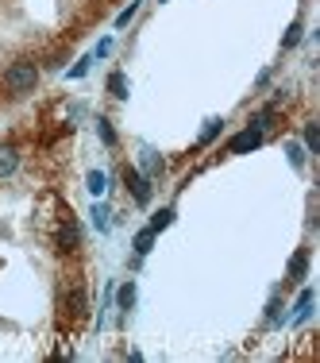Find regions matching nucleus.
Here are the masks:
<instances>
[{
    "instance_id": "obj_1",
    "label": "nucleus",
    "mask_w": 320,
    "mask_h": 363,
    "mask_svg": "<svg viewBox=\"0 0 320 363\" xmlns=\"http://www.w3.org/2000/svg\"><path fill=\"white\" fill-rule=\"evenodd\" d=\"M35 85H39V66L35 62H12L4 70V89L12 97H28V93H35Z\"/></svg>"
},
{
    "instance_id": "obj_2",
    "label": "nucleus",
    "mask_w": 320,
    "mask_h": 363,
    "mask_svg": "<svg viewBox=\"0 0 320 363\" xmlns=\"http://www.w3.org/2000/svg\"><path fill=\"white\" fill-rule=\"evenodd\" d=\"M78 247H81V228H78L74 216H66L58 225V232H54V251H58V256H74Z\"/></svg>"
},
{
    "instance_id": "obj_3",
    "label": "nucleus",
    "mask_w": 320,
    "mask_h": 363,
    "mask_svg": "<svg viewBox=\"0 0 320 363\" xmlns=\"http://www.w3.org/2000/svg\"><path fill=\"white\" fill-rule=\"evenodd\" d=\"M124 186L136 197V205H151V178L147 174H139L136 167H124Z\"/></svg>"
},
{
    "instance_id": "obj_4",
    "label": "nucleus",
    "mask_w": 320,
    "mask_h": 363,
    "mask_svg": "<svg viewBox=\"0 0 320 363\" xmlns=\"http://www.w3.org/2000/svg\"><path fill=\"white\" fill-rule=\"evenodd\" d=\"M62 309H66L74 321H85V313H89V294H85V286H74V290H66V298H62Z\"/></svg>"
},
{
    "instance_id": "obj_5",
    "label": "nucleus",
    "mask_w": 320,
    "mask_h": 363,
    "mask_svg": "<svg viewBox=\"0 0 320 363\" xmlns=\"http://www.w3.org/2000/svg\"><path fill=\"white\" fill-rule=\"evenodd\" d=\"M262 132L259 128H247V132H239V136L228 143V155H247V151H255V147H262Z\"/></svg>"
},
{
    "instance_id": "obj_6",
    "label": "nucleus",
    "mask_w": 320,
    "mask_h": 363,
    "mask_svg": "<svg viewBox=\"0 0 320 363\" xmlns=\"http://www.w3.org/2000/svg\"><path fill=\"white\" fill-rule=\"evenodd\" d=\"M20 170V147L16 143H0V178H12Z\"/></svg>"
},
{
    "instance_id": "obj_7",
    "label": "nucleus",
    "mask_w": 320,
    "mask_h": 363,
    "mask_svg": "<svg viewBox=\"0 0 320 363\" xmlns=\"http://www.w3.org/2000/svg\"><path fill=\"white\" fill-rule=\"evenodd\" d=\"M139 167H143V170H139V174H147V178H158V174H162V170H166V163H162V158H158V151L143 147V151H139Z\"/></svg>"
},
{
    "instance_id": "obj_8",
    "label": "nucleus",
    "mask_w": 320,
    "mask_h": 363,
    "mask_svg": "<svg viewBox=\"0 0 320 363\" xmlns=\"http://www.w3.org/2000/svg\"><path fill=\"white\" fill-rule=\"evenodd\" d=\"M312 313V290H301L297 294V305H293V324H305Z\"/></svg>"
},
{
    "instance_id": "obj_9",
    "label": "nucleus",
    "mask_w": 320,
    "mask_h": 363,
    "mask_svg": "<svg viewBox=\"0 0 320 363\" xmlns=\"http://www.w3.org/2000/svg\"><path fill=\"white\" fill-rule=\"evenodd\" d=\"M85 189L93 197H105L108 194V174H105V170H89V174H85Z\"/></svg>"
},
{
    "instance_id": "obj_10",
    "label": "nucleus",
    "mask_w": 320,
    "mask_h": 363,
    "mask_svg": "<svg viewBox=\"0 0 320 363\" xmlns=\"http://www.w3.org/2000/svg\"><path fill=\"white\" fill-rule=\"evenodd\" d=\"M274 120H278V108H262V112H255V116H251V128H259L262 132V136H266V132H270L274 128Z\"/></svg>"
},
{
    "instance_id": "obj_11",
    "label": "nucleus",
    "mask_w": 320,
    "mask_h": 363,
    "mask_svg": "<svg viewBox=\"0 0 320 363\" xmlns=\"http://www.w3.org/2000/svg\"><path fill=\"white\" fill-rule=\"evenodd\" d=\"M93 225H97V232H108V228H112V209L108 205H93Z\"/></svg>"
},
{
    "instance_id": "obj_12",
    "label": "nucleus",
    "mask_w": 320,
    "mask_h": 363,
    "mask_svg": "<svg viewBox=\"0 0 320 363\" xmlns=\"http://www.w3.org/2000/svg\"><path fill=\"white\" fill-rule=\"evenodd\" d=\"M305 271H309V247H301L297 256H293V263H290V278H305Z\"/></svg>"
},
{
    "instance_id": "obj_13",
    "label": "nucleus",
    "mask_w": 320,
    "mask_h": 363,
    "mask_svg": "<svg viewBox=\"0 0 320 363\" xmlns=\"http://www.w3.org/2000/svg\"><path fill=\"white\" fill-rule=\"evenodd\" d=\"M116 305H120V313H127V309L136 305V282H124V286H120V294H116Z\"/></svg>"
},
{
    "instance_id": "obj_14",
    "label": "nucleus",
    "mask_w": 320,
    "mask_h": 363,
    "mask_svg": "<svg viewBox=\"0 0 320 363\" xmlns=\"http://www.w3.org/2000/svg\"><path fill=\"white\" fill-rule=\"evenodd\" d=\"M108 93H112V97H120V101L127 97V78L120 74V70H116V74H108Z\"/></svg>"
},
{
    "instance_id": "obj_15",
    "label": "nucleus",
    "mask_w": 320,
    "mask_h": 363,
    "mask_svg": "<svg viewBox=\"0 0 320 363\" xmlns=\"http://www.w3.org/2000/svg\"><path fill=\"white\" fill-rule=\"evenodd\" d=\"M155 228H143V232L136 236V256H147V251H151V247H155Z\"/></svg>"
},
{
    "instance_id": "obj_16",
    "label": "nucleus",
    "mask_w": 320,
    "mask_h": 363,
    "mask_svg": "<svg viewBox=\"0 0 320 363\" xmlns=\"http://www.w3.org/2000/svg\"><path fill=\"white\" fill-rule=\"evenodd\" d=\"M97 136H100V143H105V147H116V132H112V120H105V116L97 120Z\"/></svg>"
},
{
    "instance_id": "obj_17",
    "label": "nucleus",
    "mask_w": 320,
    "mask_h": 363,
    "mask_svg": "<svg viewBox=\"0 0 320 363\" xmlns=\"http://www.w3.org/2000/svg\"><path fill=\"white\" fill-rule=\"evenodd\" d=\"M174 225V209H158L155 216H151V225L147 228H155V232H162V228H170Z\"/></svg>"
},
{
    "instance_id": "obj_18",
    "label": "nucleus",
    "mask_w": 320,
    "mask_h": 363,
    "mask_svg": "<svg viewBox=\"0 0 320 363\" xmlns=\"http://www.w3.org/2000/svg\"><path fill=\"white\" fill-rule=\"evenodd\" d=\"M305 151H309V155H317V151H320V132H317V124H305Z\"/></svg>"
},
{
    "instance_id": "obj_19",
    "label": "nucleus",
    "mask_w": 320,
    "mask_h": 363,
    "mask_svg": "<svg viewBox=\"0 0 320 363\" xmlns=\"http://www.w3.org/2000/svg\"><path fill=\"white\" fill-rule=\"evenodd\" d=\"M286 155H290L293 167H301V163H305V147H301V143H293V139L286 143Z\"/></svg>"
},
{
    "instance_id": "obj_20",
    "label": "nucleus",
    "mask_w": 320,
    "mask_h": 363,
    "mask_svg": "<svg viewBox=\"0 0 320 363\" xmlns=\"http://www.w3.org/2000/svg\"><path fill=\"white\" fill-rule=\"evenodd\" d=\"M220 128H224V120H209V128H204V136H201V147L204 143H213V139L220 136Z\"/></svg>"
},
{
    "instance_id": "obj_21",
    "label": "nucleus",
    "mask_w": 320,
    "mask_h": 363,
    "mask_svg": "<svg viewBox=\"0 0 320 363\" xmlns=\"http://www.w3.org/2000/svg\"><path fill=\"white\" fill-rule=\"evenodd\" d=\"M297 43H301V23L293 20L290 31H286V39H281V47H297Z\"/></svg>"
},
{
    "instance_id": "obj_22",
    "label": "nucleus",
    "mask_w": 320,
    "mask_h": 363,
    "mask_svg": "<svg viewBox=\"0 0 320 363\" xmlns=\"http://www.w3.org/2000/svg\"><path fill=\"white\" fill-rule=\"evenodd\" d=\"M136 12H139V4H127V8L116 16V28H127V20H136Z\"/></svg>"
},
{
    "instance_id": "obj_23",
    "label": "nucleus",
    "mask_w": 320,
    "mask_h": 363,
    "mask_svg": "<svg viewBox=\"0 0 320 363\" xmlns=\"http://www.w3.org/2000/svg\"><path fill=\"white\" fill-rule=\"evenodd\" d=\"M89 62H93V54H85V59L78 62V66L70 70V78H85V70H89Z\"/></svg>"
},
{
    "instance_id": "obj_24",
    "label": "nucleus",
    "mask_w": 320,
    "mask_h": 363,
    "mask_svg": "<svg viewBox=\"0 0 320 363\" xmlns=\"http://www.w3.org/2000/svg\"><path fill=\"white\" fill-rule=\"evenodd\" d=\"M108 50H112V39H100V43H97V50H93V59H105Z\"/></svg>"
}]
</instances>
